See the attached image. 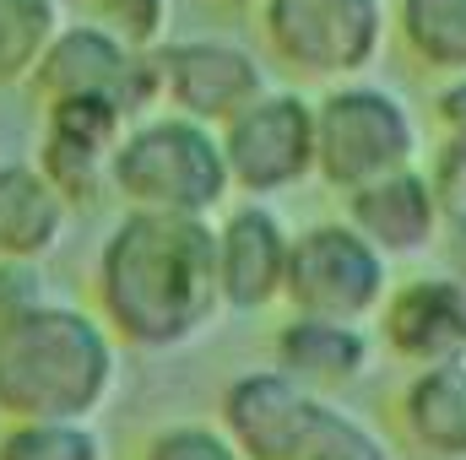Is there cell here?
I'll use <instances>...</instances> for the list:
<instances>
[{
    "label": "cell",
    "mask_w": 466,
    "mask_h": 460,
    "mask_svg": "<svg viewBox=\"0 0 466 460\" xmlns=\"http://www.w3.org/2000/svg\"><path fill=\"white\" fill-rule=\"evenodd\" d=\"M115 331L93 304L49 298L0 342V417H82L93 423L119 385Z\"/></svg>",
    "instance_id": "cell-2"
},
{
    "label": "cell",
    "mask_w": 466,
    "mask_h": 460,
    "mask_svg": "<svg viewBox=\"0 0 466 460\" xmlns=\"http://www.w3.org/2000/svg\"><path fill=\"white\" fill-rule=\"evenodd\" d=\"M423 163V115L401 87L352 76L315 93V179L337 195Z\"/></svg>",
    "instance_id": "cell-5"
},
{
    "label": "cell",
    "mask_w": 466,
    "mask_h": 460,
    "mask_svg": "<svg viewBox=\"0 0 466 460\" xmlns=\"http://www.w3.org/2000/svg\"><path fill=\"white\" fill-rule=\"evenodd\" d=\"M445 201L451 195L429 179V168L412 163V168L380 174V179L348 190L342 195V217L396 265V260L434 255V238H440V223H445Z\"/></svg>",
    "instance_id": "cell-13"
},
{
    "label": "cell",
    "mask_w": 466,
    "mask_h": 460,
    "mask_svg": "<svg viewBox=\"0 0 466 460\" xmlns=\"http://www.w3.org/2000/svg\"><path fill=\"white\" fill-rule=\"evenodd\" d=\"M33 163H38V174L60 190V201H66L71 212H93V206L109 195V152H98V146L66 141V135H38Z\"/></svg>",
    "instance_id": "cell-22"
},
{
    "label": "cell",
    "mask_w": 466,
    "mask_h": 460,
    "mask_svg": "<svg viewBox=\"0 0 466 460\" xmlns=\"http://www.w3.org/2000/svg\"><path fill=\"white\" fill-rule=\"evenodd\" d=\"M71 217L76 212L33 157H0V260H49L66 244Z\"/></svg>",
    "instance_id": "cell-16"
},
{
    "label": "cell",
    "mask_w": 466,
    "mask_h": 460,
    "mask_svg": "<svg viewBox=\"0 0 466 460\" xmlns=\"http://www.w3.org/2000/svg\"><path fill=\"white\" fill-rule=\"evenodd\" d=\"M390 44L434 82L466 76V0H390Z\"/></svg>",
    "instance_id": "cell-17"
},
{
    "label": "cell",
    "mask_w": 466,
    "mask_h": 460,
    "mask_svg": "<svg viewBox=\"0 0 466 460\" xmlns=\"http://www.w3.org/2000/svg\"><path fill=\"white\" fill-rule=\"evenodd\" d=\"M320 401L326 395H315L277 363H255V368L228 374L218 395V428L238 445L244 460H288L304 445Z\"/></svg>",
    "instance_id": "cell-11"
},
{
    "label": "cell",
    "mask_w": 466,
    "mask_h": 460,
    "mask_svg": "<svg viewBox=\"0 0 466 460\" xmlns=\"http://www.w3.org/2000/svg\"><path fill=\"white\" fill-rule=\"evenodd\" d=\"M152 55H157V82H163V109L201 119L212 130H223L238 109H249L271 87L266 55L228 33L163 38Z\"/></svg>",
    "instance_id": "cell-9"
},
{
    "label": "cell",
    "mask_w": 466,
    "mask_h": 460,
    "mask_svg": "<svg viewBox=\"0 0 466 460\" xmlns=\"http://www.w3.org/2000/svg\"><path fill=\"white\" fill-rule=\"evenodd\" d=\"M271 363L309 385L315 395L352 390L374 374L380 342L358 320H331V315H282L271 331Z\"/></svg>",
    "instance_id": "cell-14"
},
{
    "label": "cell",
    "mask_w": 466,
    "mask_h": 460,
    "mask_svg": "<svg viewBox=\"0 0 466 460\" xmlns=\"http://www.w3.org/2000/svg\"><path fill=\"white\" fill-rule=\"evenodd\" d=\"M212 5H218V11H233V16H255L260 0H212Z\"/></svg>",
    "instance_id": "cell-28"
},
{
    "label": "cell",
    "mask_w": 466,
    "mask_h": 460,
    "mask_svg": "<svg viewBox=\"0 0 466 460\" xmlns=\"http://www.w3.org/2000/svg\"><path fill=\"white\" fill-rule=\"evenodd\" d=\"M423 168L445 195L466 190V76L434 82L429 130H423Z\"/></svg>",
    "instance_id": "cell-18"
},
{
    "label": "cell",
    "mask_w": 466,
    "mask_h": 460,
    "mask_svg": "<svg viewBox=\"0 0 466 460\" xmlns=\"http://www.w3.org/2000/svg\"><path fill=\"white\" fill-rule=\"evenodd\" d=\"M218 238V287L228 315H266L282 304L288 287V255H293V223L277 212V201L233 195L212 217Z\"/></svg>",
    "instance_id": "cell-10"
},
{
    "label": "cell",
    "mask_w": 466,
    "mask_h": 460,
    "mask_svg": "<svg viewBox=\"0 0 466 460\" xmlns=\"http://www.w3.org/2000/svg\"><path fill=\"white\" fill-rule=\"evenodd\" d=\"M93 309L119 346L147 357L201 342L228 315L212 217L119 212L93 260Z\"/></svg>",
    "instance_id": "cell-1"
},
{
    "label": "cell",
    "mask_w": 466,
    "mask_h": 460,
    "mask_svg": "<svg viewBox=\"0 0 466 460\" xmlns=\"http://www.w3.org/2000/svg\"><path fill=\"white\" fill-rule=\"evenodd\" d=\"M27 93L38 104L49 98H109L125 119H141L152 109H163V82H157V55L125 44L119 33L98 27L93 16L66 22L49 49L38 55Z\"/></svg>",
    "instance_id": "cell-8"
},
{
    "label": "cell",
    "mask_w": 466,
    "mask_h": 460,
    "mask_svg": "<svg viewBox=\"0 0 466 460\" xmlns=\"http://www.w3.org/2000/svg\"><path fill=\"white\" fill-rule=\"evenodd\" d=\"M109 195L125 212L218 217L233 201V174L223 135L174 109L130 119L109 152Z\"/></svg>",
    "instance_id": "cell-3"
},
{
    "label": "cell",
    "mask_w": 466,
    "mask_h": 460,
    "mask_svg": "<svg viewBox=\"0 0 466 460\" xmlns=\"http://www.w3.org/2000/svg\"><path fill=\"white\" fill-rule=\"evenodd\" d=\"M66 27L60 0H0V87H27L38 55Z\"/></svg>",
    "instance_id": "cell-19"
},
{
    "label": "cell",
    "mask_w": 466,
    "mask_h": 460,
    "mask_svg": "<svg viewBox=\"0 0 466 460\" xmlns=\"http://www.w3.org/2000/svg\"><path fill=\"white\" fill-rule=\"evenodd\" d=\"M374 342L407 368L466 363V287L445 271H412L390 282L374 315Z\"/></svg>",
    "instance_id": "cell-12"
},
{
    "label": "cell",
    "mask_w": 466,
    "mask_h": 460,
    "mask_svg": "<svg viewBox=\"0 0 466 460\" xmlns=\"http://www.w3.org/2000/svg\"><path fill=\"white\" fill-rule=\"evenodd\" d=\"M218 135L233 174V195L282 201L315 179V93L309 87L271 82Z\"/></svg>",
    "instance_id": "cell-7"
},
{
    "label": "cell",
    "mask_w": 466,
    "mask_h": 460,
    "mask_svg": "<svg viewBox=\"0 0 466 460\" xmlns=\"http://www.w3.org/2000/svg\"><path fill=\"white\" fill-rule=\"evenodd\" d=\"M49 298H55V287H49L44 260H0V342Z\"/></svg>",
    "instance_id": "cell-26"
},
{
    "label": "cell",
    "mask_w": 466,
    "mask_h": 460,
    "mask_svg": "<svg viewBox=\"0 0 466 460\" xmlns=\"http://www.w3.org/2000/svg\"><path fill=\"white\" fill-rule=\"evenodd\" d=\"M390 282H396L390 260L352 228L348 217H315V223L293 228L282 309L288 315H331V320L374 325Z\"/></svg>",
    "instance_id": "cell-6"
},
{
    "label": "cell",
    "mask_w": 466,
    "mask_h": 460,
    "mask_svg": "<svg viewBox=\"0 0 466 460\" xmlns=\"http://www.w3.org/2000/svg\"><path fill=\"white\" fill-rule=\"evenodd\" d=\"M434 271H445L451 282L466 287V195H451L445 201V223H440V238H434Z\"/></svg>",
    "instance_id": "cell-27"
},
{
    "label": "cell",
    "mask_w": 466,
    "mask_h": 460,
    "mask_svg": "<svg viewBox=\"0 0 466 460\" xmlns=\"http://www.w3.org/2000/svg\"><path fill=\"white\" fill-rule=\"evenodd\" d=\"M0 460H109V445L82 417H22L0 428Z\"/></svg>",
    "instance_id": "cell-20"
},
{
    "label": "cell",
    "mask_w": 466,
    "mask_h": 460,
    "mask_svg": "<svg viewBox=\"0 0 466 460\" xmlns=\"http://www.w3.org/2000/svg\"><path fill=\"white\" fill-rule=\"evenodd\" d=\"M255 38L293 87H337L385 60L390 0H260Z\"/></svg>",
    "instance_id": "cell-4"
},
{
    "label": "cell",
    "mask_w": 466,
    "mask_h": 460,
    "mask_svg": "<svg viewBox=\"0 0 466 460\" xmlns=\"http://www.w3.org/2000/svg\"><path fill=\"white\" fill-rule=\"evenodd\" d=\"M98 27L119 33L136 49H157L174 27V0H82Z\"/></svg>",
    "instance_id": "cell-25"
},
{
    "label": "cell",
    "mask_w": 466,
    "mask_h": 460,
    "mask_svg": "<svg viewBox=\"0 0 466 460\" xmlns=\"http://www.w3.org/2000/svg\"><path fill=\"white\" fill-rule=\"evenodd\" d=\"M288 460H396V445L369 417H358L337 395H326L315 423H309V434H304V445Z\"/></svg>",
    "instance_id": "cell-21"
},
{
    "label": "cell",
    "mask_w": 466,
    "mask_h": 460,
    "mask_svg": "<svg viewBox=\"0 0 466 460\" xmlns=\"http://www.w3.org/2000/svg\"><path fill=\"white\" fill-rule=\"evenodd\" d=\"M130 119L119 115L109 98H49L44 104V135H66V141H82V146H98V152H115V141L125 135Z\"/></svg>",
    "instance_id": "cell-23"
},
{
    "label": "cell",
    "mask_w": 466,
    "mask_h": 460,
    "mask_svg": "<svg viewBox=\"0 0 466 460\" xmlns=\"http://www.w3.org/2000/svg\"><path fill=\"white\" fill-rule=\"evenodd\" d=\"M396 434L429 460H466V363L412 368L390 401Z\"/></svg>",
    "instance_id": "cell-15"
},
{
    "label": "cell",
    "mask_w": 466,
    "mask_h": 460,
    "mask_svg": "<svg viewBox=\"0 0 466 460\" xmlns=\"http://www.w3.org/2000/svg\"><path fill=\"white\" fill-rule=\"evenodd\" d=\"M136 460H244V455H238V445H233L218 423L179 417V423H157L141 439Z\"/></svg>",
    "instance_id": "cell-24"
}]
</instances>
